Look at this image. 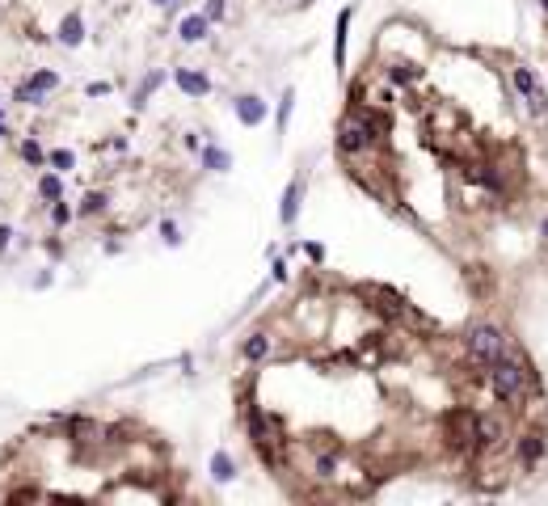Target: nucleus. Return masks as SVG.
Masks as SVG:
<instances>
[{
	"label": "nucleus",
	"instance_id": "nucleus-26",
	"mask_svg": "<svg viewBox=\"0 0 548 506\" xmlns=\"http://www.w3.org/2000/svg\"><path fill=\"white\" fill-rule=\"evenodd\" d=\"M21 152H25V160H34V165H39V160H43V152H39V144H25Z\"/></svg>",
	"mask_w": 548,
	"mask_h": 506
},
{
	"label": "nucleus",
	"instance_id": "nucleus-17",
	"mask_svg": "<svg viewBox=\"0 0 548 506\" xmlns=\"http://www.w3.org/2000/svg\"><path fill=\"white\" fill-rule=\"evenodd\" d=\"M156 85H160V72H152V76H148V81L140 85V93H135V106H144V101H148V93H152Z\"/></svg>",
	"mask_w": 548,
	"mask_h": 506
},
{
	"label": "nucleus",
	"instance_id": "nucleus-12",
	"mask_svg": "<svg viewBox=\"0 0 548 506\" xmlns=\"http://www.w3.org/2000/svg\"><path fill=\"white\" fill-rule=\"evenodd\" d=\"M211 477H215V481H232V477H236V468H232V456H228V452H215V460H211Z\"/></svg>",
	"mask_w": 548,
	"mask_h": 506
},
{
	"label": "nucleus",
	"instance_id": "nucleus-7",
	"mask_svg": "<svg viewBox=\"0 0 548 506\" xmlns=\"http://www.w3.org/2000/svg\"><path fill=\"white\" fill-rule=\"evenodd\" d=\"M173 81H178V85H182L190 97H202V93L211 89V81L202 76V72H190V67H178V72H173Z\"/></svg>",
	"mask_w": 548,
	"mask_h": 506
},
{
	"label": "nucleus",
	"instance_id": "nucleus-9",
	"mask_svg": "<svg viewBox=\"0 0 548 506\" xmlns=\"http://www.w3.org/2000/svg\"><path fill=\"white\" fill-rule=\"evenodd\" d=\"M540 456H544V439H540V434H523V439H519V460H523V464H536Z\"/></svg>",
	"mask_w": 548,
	"mask_h": 506
},
{
	"label": "nucleus",
	"instance_id": "nucleus-25",
	"mask_svg": "<svg viewBox=\"0 0 548 506\" xmlns=\"http://www.w3.org/2000/svg\"><path fill=\"white\" fill-rule=\"evenodd\" d=\"M207 17H211V21L224 17V0H207Z\"/></svg>",
	"mask_w": 548,
	"mask_h": 506
},
{
	"label": "nucleus",
	"instance_id": "nucleus-8",
	"mask_svg": "<svg viewBox=\"0 0 548 506\" xmlns=\"http://www.w3.org/2000/svg\"><path fill=\"white\" fill-rule=\"evenodd\" d=\"M346 25H350V9H341V17H337V34H333V63H337V67L346 63Z\"/></svg>",
	"mask_w": 548,
	"mask_h": 506
},
{
	"label": "nucleus",
	"instance_id": "nucleus-14",
	"mask_svg": "<svg viewBox=\"0 0 548 506\" xmlns=\"http://www.w3.org/2000/svg\"><path fill=\"white\" fill-rule=\"evenodd\" d=\"M59 39H63L67 47L85 39V34H81V17H76V13H67V17H63V25H59Z\"/></svg>",
	"mask_w": 548,
	"mask_h": 506
},
{
	"label": "nucleus",
	"instance_id": "nucleus-13",
	"mask_svg": "<svg viewBox=\"0 0 548 506\" xmlns=\"http://www.w3.org/2000/svg\"><path fill=\"white\" fill-rule=\"evenodd\" d=\"M502 439V426L494 418H476V443H498Z\"/></svg>",
	"mask_w": 548,
	"mask_h": 506
},
{
	"label": "nucleus",
	"instance_id": "nucleus-30",
	"mask_svg": "<svg viewBox=\"0 0 548 506\" xmlns=\"http://www.w3.org/2000/svg\"><path fill=\"white\" fill-rule=\"evenodd\" d=\"M5 131H9V123H5V114H0V135H5Z\"/></svg>",
	"mask_w": 548,
	"mask_h": 506
},
{
	"label": "nucleus",
	"instance_id": "nucleus-2",
	"mask_svg": "<svg viewBox=\"0 0 548 506\" xmlns=\"http://www.w3.org/2000/svg\"><path fill=\"white\" fill-rule=\"evenodd\" d=\"M380 131H384V123H380V118L350 114L346 123H341V131H337V152L359 156V152H367V148L375 144V135H380Z\"/></svg>",
	"mask_w": 548,
	"mask_h": 506
},
{
	"label": "nucleus",
	"instance_id": "nucleus-18",
	"mask_svg": "<svg viewBox=\"0 0 548 506\" xmlns=\"http://www.w3.org/2000/svg\"><path fill=\"white\" fill-rule=\"evenodd\" d=\"M414 76H418V67H409V63H397V67H392V81H397V85L414 81Z\"/></svg>",
	"mask_w": 548,
	"mask_h": 506
},
{
	"label": "nucleus",
	"instance_id": "nucleus-15",
	"mask_svg": "<svg viewBox=\"0 0 548 506\" xmlns=\"http://www.w3.org/2000/svg\"><path fill=\"white\" fill-rule=\"evenodd\" d=\"M295 211H299V182H291V186H287V198H283V224H291V220H295Z\"/></svg>",
	"mask_w": 548,
	"mask_h": 506
},
{
	"label": "nucleus",
	"instance_id": "nucleus-3",
	"mask_svg": "<svg viewBox=\"0 0 548 506\" xmlns=\"http://www.w3.org/2000/svg\"><path fill=\"white\" fill-rule=\"evenodd\" d=\"M464 346H468V355L476 363H485V367L498 363V359H506V337H502L498 325H472L464 333Z\"/></svg>",
	"mask_w": 548,
	"mask_h": 506
},
{
	"label": "nucleus",
	"instance_id": "nucleus-31",
	"mask_svg": "<svg viewBox=\"0 0 548 506\" xmlns=\"http://www.w3.org/2000/svg\"><path fill=\"white\" fill-rule=\"evenodd\" d=\"M540 232H544V245H548V220H544V228H540Z\"/></svg>",
	"mask_w": 548,
	"mask_h": 506
},
{
	"label": "nucleus",
	"instance_id": "nucleus-22",
	"mask_svg": "<svg viewBox=\"0 0 548 506\" xmlns=\"http://www.w3.org/2000/svg\"><path fill=\"white\" fill-rule=\"evenodd\" d=\"M39 190H43V198H59V182H55V178H43Z\"/></svg>",
	"mask_w": 548,
	"mask_h": 506
},
{
	"label": "nucleus",
	"instance_id": "nucleus-20",
	"mask_svg": "<svg viewBox=\"0 0 548 506\" xmlns=\"http://www.w3.org/2000/svg\"><path fill=\"white\" fill-rule=\"evenodd\" d=\"M30 85H34V89H43V93H51V89H55V76H51V72H39Z\"/></svg>",
	"mask_w": 548,
	"mask_h": 506
},
{
	"label": "nucleus",
	"instance_id": "nucleus-10",
	"mask_svg": "<svg viewBox=\"0 0 548 506\" xmlns=\"http://www.w3.org/2000/svg\"><path fill=\"white\" fill-rule=\"evenodd\" d=\"M207 21H211V17H202V13L186 17V21H182V39H186V43H198V39H207Z\"/></svg>",
	"mask_w": 548,
	"mask_h": 506
},
{
	"label": "nucleus",
	"instance_id": "nucleus-27",
	"mask_svg": "<svg viewBox=\"0 0 548 506\" xmlns=\"http://www.w3.org/2000/svg\"><path fill=\"white\" fill-rule=\"evenodd\" d=\"M51 215H55V224H67V215H72V211H67V207H63V202H59V207H55Z\"/></svg>",
	"mask_w": 548,
	"mask_h": 506
},
{
	"label": "nucleus",
	"instance_id": "nucleus-29",
	"mask_svg": "<svg viewBox=\"0 0 548 506\" xmlns=\"http://www.w3.org/2000/svg\"><path fill=\"white\" fill-rule=\"evenodd\" d=\"M9 245V228H0V249H5Z\"/></svg>",
	"mask_w": 548,
	"mask_h": 506
},
{
	"label": "nucleus",
	"instance_id": "nucleus-1",
	"mask_svg": "<svg viewBox=\"0 0 548 506\" xmlns=\"http://www.w3.org/2000/svg\"><path fill=\"white\" fill-rule=\"evenodd\" d=\"M527 384H531V376H527L523 363H510V359L489 363V388H494L498 401H510V405L523 401L527 397Z\"/></svg>",
	"mask_w": 548,
	"mask_h": 506
},
{
	"label": "nucleus",
	"instance_id": "nucleus-28",
	"mask_svg": "<svg viewBox=\"0 0 548 506\" xmlns=\"http://www.w3.org/2000/svg\"><path fill=\"white\" fill-rule=\"evenodd\" d=\"M152 5H160V9H173V5H178V0H152Z\"/></svg>",
	"mask_w": 548,
	"mask_h": 506
},
{
	"label": "nucleus",
	"instance_id": "nucleus-16",
	"mask_svg": "<svg viewBox=\"0 0 548 506\" xmlns=\"http://www.w3.org/2000/svg\"><path fill=\"white\" fill-rule=\"evenodd\" d=\"M202 165L215 169V173H224V169H228V152H220V148H202Z\"/></svg>",
	"mask_w": 548,
	"mask_h": 506
},
{
	"label": "nucleus",
	"instance_id": "nucleus-21",
	"mask_svg": "<svg viewBox=\"0 0 548 506\" xmlns=\"http://www.w3.org/2000/svg\"><path fill=\"white\" fill-rule=\"evenodd\" d=\"M291 93H283V101H279V127H287V118H291Z\"/></svg>",
	"mask_w": 548,
	"mask_h": 506
},
{
	"label": "nucleus",
	"instance_id": "nucleus-24",
	"mask_svg": "<svg viewBox=\"0 0 548 506\" xmlns=\"http://www.w3.org/2000/svg\"><path fill=\"white\" fill-rule=\"evenodd\" d=\"M51 165L55 169H72V156H67V152H51Z\"/></svg>",
	"mask_w": 548,
	"mask_h": 506
},
{
	"label": "nucleus",
	"instance_id": "nucleus-23",
	"mask_svg": "<svg viewBox=\"0 0 548 506\" xmlns=\"http://www.w3.org/2000/svg\"><path fill=\"white\" fill-rule=\"evenodd\" d=\"M333 468H337L333 456H321V460H317V472H321V477H333Z\"/></svg>",
	"mask_w": 548,
	"mask_h": 506
},
{
	"label": "nucleus",
	"instance_id": "nucleus-5",
	"mask_svg": "<svg viewBox=\"0 0 548 506\" xmlns=\"http://www.w3.org/2000/svg\"><path fill=\"white\" fill-rule=\"evenodd\" d=\"M515 89L523 93V101H527V110H531V114H544V110H548L544 89L536 85V72H531V67H523V63L515 67Z\"/></svg>",
	"mask_w": 548,
	"mask_h": 506
},
{
	"label": "nucleus",
	"instance_id": "nucleus-11",
	"mask_svg": "<svg viewBox=\"0 0 548 506\" xmlns=\"http://www.w3.org/2000/svg\"><path fill=\"white\" fill-rule=\"evenodd\" d=\"M241 355H245L249 363L266 359V355H270V337H266V333H253V337H249V342H245V350H241Z\"/></svg>",
	"mask_w": 548,
	"mask_h": 506
},
{
	"label": "nucleus",
	"instance_id": "nucleus-6",
	"mask_svg": "<svg viewBox=\"0 0 548 506\" xmlns=\"http://www.w3.org/2000/svg\"><path fill=\"white\" fill-rule=\"evenodd\" d=\"M236 118H241L245 127H257V123L266 118V101H262V97H253V93L236 97Z\"/></svg>",
	"mask_w": 548,
	"mask_h": 506
},
{
	"label": "nucleus",
	"instance_id": "nucleus-19",
	"mask_svg": "<svg viewBox=\"0 0 548 506\" xmlns=\"http://www.w3.org/2000/svg\"><path fill=\"white\" fill-rule=\"evenodd\" d=\"M101 207H106V194H89L81 211H85V215H93V211H101Z\"/></svg>",
	"mask_w": 548,
	"mask_h": 506
},
{
	"label": "nucleus",
	"instance_id": "nucleus-32",
	"mask_svg": "<svg viewBox=\"0 0 548 506\" xmlns=\"http://www.w3.org/2000/svg\"><path fill=\"white\" fill-rule=\"evenodd\" d=\"M540 5H544V9H548V0H540Z\"/></svg>",
	"mask_w": 548,
	"mask_h": 506
},
{
	"label": "nucleus",
	"instance_id": "nucleus-4",
	"mask_svg": "<svg viewBox=\"0 0 548 506\" xmlns=\"http://www.w3.org/2000/svg\"><path fill=\"white\" fill-rule=\"evenodd\" d=\"M443 426H447V443H452V447H468V443H476V414L456 410V414L443 418Z\"/></svg>",
	"mask_w": 548,
	"mask_h": 506
}]
</instances>
